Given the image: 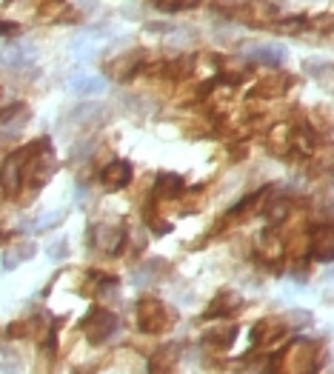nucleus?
Returning <instances> with one entry per match:
<instances>
[{
  "label": "nucleus",
  "mask_w": 334,
  "mask_h": 374,
  "mask_svg": "<svg viewBox=\"0 0 334 374\" xmlns=\"http://www.w3.org/2000/svg\"><path fill=\"white\" fill-rule=\"evenodd\" d=\"M117 331V317L109 312V309H95L92 314H89V320H86V335H89V340L95 343V346H100V343H106L112 335Z\"/></svg>",
  "instance_id": "obj_1"
},
{
  "label": "nucleus",
  "mask_w": 334,
  "mask_h": 374,
  "mask_svg": "<svg viewBox=\"0 0 334 374\" xmlns=\"http://www.w3.org/2000/svg\"><path fill=\"white\" fill-rule=\"evenodd\" d=\"M312 258L317 263L334 260V223H320L312 232Z\"/></svg>",
  "instance_id": "obj_2"
},
{
  "label": "nucleus",
  "mask_w": 334,
  "mask_h": 374,
  "mask_svg": "<svg viewBox=\"0 0 334 374\" xmlns=\"http://www.w3.org/2000/svg\"><path fill=\"white\" fill-rule=\"evenodd\" d=\"M288 58V52L277 44H263V46H252L246 52V60H255V63H266V66H283Z\"/></svg>",
  "instance_id": "obj_3"
},
{
  "label": "nucleus",
  "mask_w": 334,
  "mask_h": 374,
  "mask_svg": "<svg viewBox=\"0 0 334 374\" xmlns=\"http://www.w3.org/2000/svg\"><path fill=\"white\" fill-rule=\"evenodd\" d=\"M0 63L9 66V69H26L34 63V49L29 44H15L6 52H0Z\"/></svg>",
  "instance_id": "obj_4"
},
{
  "label": "nucleus",
  "mask_w": 334,
  "mask_h": 374,
  "mask_svg": "<svg viewBox=\"0 0 334 374\" xmlns=\"http://www.w3.org/2000/svg\"><path fill=\"white\" fill-rule=\"evenodd\" d=\"M163 306L157 300H143L140 309H138V326L140 331H157L163 326Z\"/></svg>",
  "instance_id": "obj_5"
},
{
  "label": "nucleus",
  "mask_w": 334,
  "mask_h": 374,
  "mask_svg": "<svg viewBox=\"0 0 334 374\" xmlns=\"http://www.w3.org/2000/svg\"><path fill=\"white\" fill-rule=\"evenodd\" d=\"M92 243L103 252H117L120 243H123V232L120 229H112L109 223H100L92 229Z\"/></svg>",
  "instance_id": "obj_6"
},
{
  "label": "nucleus",
  "mask_w": 334,
  "mask_h": 374,
  "mask_svg": "<svg viewBox=\"0 0 334 374\" xmlns=\"http://www.w3.org/2000/svg\"><path fill=\"white\" fill-rule=\"evenodd\" d=\"M103 178H106V186H109V189H123V186H129V180H132V163H129V160L109 163Z\"/></svg>",
  "instance_id": "obj_7"
},
{
  "label": "nucleus",
  "mask_w": 334,
  "mask_h": 374,
  "mask_svg": "<svg viewBox=\"0 0 334 374\" xmlns=\"http://www.w3.org/2000/svg\"><path fill=\"white\" fill-rule=\"evenodd\" d=\"M180 192H183V180H180V175L166 172V175H160V178L154 180V197H160V200L180 197Z\"/></svg>",
  "instance_id": "obj_8"
},
{
  "label": "nucleus",
  "mask_w": 334,
  "mask_h": 374,
  "mask_svg": "<svg viewBox=\"0 0 334 374\" xmlns=\"http://www.w3.org/2000/svg\"><path fill=\"white\" fill-rule=\"evenodd\" d=\"M69 86L77 95H100V92H106V80L103 77H92V74H74L69 80Z\"/></svg>",
  "instance_id": "obj_9"
},
{
  "label": "nucleus",
  "mask_w": 334,
  "mask_h": 374,
  "mask_svg": "<svg viewBox=\"0 0 334 374\" xmlns=\"http://www.w3.org/2000/svg\"><path fill=\"white\" fill-rule=\"evenodd\" d=\"M34 252H37V246H34V243H23V246L12 248V252H6V258H4V266H6V269H15L18 263H23V260H32V258H34Z\"/></svg>",
  "instance_id": "obj_10"
},
{
  "label": "nucleus",
  "mask_w": 334,
  "mask_h": 374,
  "mask_svg": "<svg viewBox=\"0 0 334 374\" xmlns=\"http://www.w3.org/2000/svg\"><path fill=\"white\" fill-rule=\"evenodd\" d=\"M232 340H234V328H215V331H206L203 335V343L218 346V349H226Z\"/></svg>",
  "instance_id": "obj_11"
},
{
  "label": "nucleus",
  "mask_w": 334,
  "mask_h": 374,
  "mask_svg": "<svg viewBox=\"0 0 334 374\" xmlns=\"http://www.w3.org/2000/svg\"><path fill=\"white\" fill-rule=\"evenodd\" d=\"M0 371L18 374V371H20V354H15V352H9V349H0Z\"/></svg>",
  "instance_id": "obj_12"
},
{
  "label": "nucleus",
  "mask_w": 334,
  "mask_h": 374,
  "mask_svg": "<svg viewBox=\"0 0 334 374\" xmlns=\"http://www.w3.org/2000/svg\"><path fill=\"white\" fill-rule=\"evenodd\" d=\"M60 220H63V212H49V215H40V220H34V229H37V232H46V229H55Z\"/></svg>",
  "instance_id": "obj_13"
},
{
  "label": "nucleus",
  "mask_w": 334,
  "mask_h": 374,
  "mask_svg": "<svg viewBox=\"0 0 334 374\" xmlns=\"http://www.w3.org/2000/svg\"><path fill=\"white\" fill-rule=\"evenodd\" d=\"M66 252H69L66 240H58L55 246H49V258H52V260H60V258H66Z\"/></svg>",
  "instance_id": "obj_14"
},
{
  "label": "nucleus",
  "mask_w": 334,
  "mask_h": 374,
  "mask_svg": "<svg viewBox=\"0 0 334 374\" xmlns=\"http://www.w3.org/2000/svg\"><path fill=\"white\" fill-rule=\"evenodd\" d=\"M260 243H263V246H269V234H263V237H260ZM272 248H274V252L280 255V243H277L274 237H272Z\"/></svg>",
  "instance_id": "obj_15"
},
{
  "label": "nucleus",
  "mask_w": 334,
  "mask_h": 374,
  "mask_svg": "<svg viewBox=\"0 0 334 374\" xmlns=\"http://www.w3.org/2000/svg\"><path fill=\"white\" fill-rule=\"evenodd\" d=\"M6 29H12V26H6V23H0V32H6Z\"/></svg>",
  "instance_id": "obj_16"
}]
</instances>
